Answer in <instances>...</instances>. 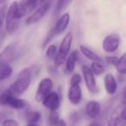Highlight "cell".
Here are the masks:
<instances>
[{"label": "cell", "instance_id": "obj_1", "mask_svg": "<svg viewBox=\"0 0 126 126\" xmlns=\"http://www.w3.org/2000/svg\"><path fill=\"white\" fill-rule=\"evenodd\" d=\"M32 70L30 68H24L17 75L16 79L10 86L8 91L15 97H19L26 92L31 83Z\"/></svg>", "mask_w": 126, "mask_h": 126}, {"label": "cell", "instance_id": "obj_2", "mask_svg": "<svg viewBox=\"0 0 126 126\" xmlns=\"http://www.w3.org/2000/svg\"><path fill=\"white\" fill-rule=\"evenodd\" d=\"M70 22V15L69 13H64L59 17V19L57 20V22L55 23V24L53 26V28L49 30V32L47 33V36H46L44 42L42 44V47H45L47 44H48V42H50V41L53 38H54L57 35H61V33L65 31L66 29L67 28Z\"/></svg>", "mask_w": 126, "mask_h": 126}, {"label": "cell", "instance_id": "obj_3", "mask_svg": "<svg viewBox=\"0 0 126 126\" xmlns=\"http://www.w3.org/2000/svg\"><path fill=\"white\" fill-rule=\"evenodd\" d=\"M73 42V35L71 32L67 33L64 36L63 40L61 41L60 44L59 49H58L57 54L54 59V65L56 67H60L65 62L67 56L69 55V51H70L71 46Z\"/></svg>", "mask_w": 126, "mask_h": 126}, {"label": "cell", "instance_id": "obj_4", "mask_svg": "<svg viewBox=\"0 0 126 126\" xmlns=\"http://www.w3.org/2000/svg\"><path fill=\"white\" fill-rule=\"evenodd\" d=\"M0 105L9 106L16 110H23L28 106V102L23 98L15 97L6 90L0 94Z\"/></svg>", "mask_w": 126, "mask_h": 126}, {"label": "cell", "instance_id": "obj_5", "mask_svg": "<svg viewBox=\"0 0 126 126\" xmlns=\"http://www.w3.org/2000/svg\"><path fill=\"white\" fill-rule=\"evenodd\" d=\"M51 4H52V3L48 2V1L42 2V4L31 13V15L29 16V17L25 21V23L27 25H32L34 23H38L41 19H42L46 16L47 11L50 9Z\"/></svg>", "mask_w": 126, "mask_h": 126}, {"label": "cell", "instance_id": "obj_6", "mask_svg": "<svg viewBox=\"0 0 126 126\" xmlns=\"http://www.w3.org/2000/svg\"><path fill=\"white\" fill-rule=\"evenodd\" d=\"M54 82L50 78H44L40 81L37 87L35 98L37 102H42L43 99L52 93Z\"/></svg>", "mask_w": 126, "mask_h": 126}, {"label": "cell", "instance_id": "obj_7", "mask_svg": "<svg viewBox=\"0 0 126 126\" xmlns=\"http://www.w3.org/2000/svg\"><path fill=\"white\" fill-rule=\"evenodd\" d=\"M19 20L16 18L15 13V2H12L10 5L5 16V28L9 34H13L18 28Z\"/></svg>", "mask_w": 126, "mask_h": 126}, {"label": "cell", "instance_id": "obj_8", "mask_svg": "<svg viewBox=\"0 0 126 126\" xmlns=\"http://www.w3.org/2000/svg\"><path fill=\"white\" fill-rule=\"evenodd\" d=\"M82 73L83 76H84V81L87 90L89 93L92 94H96L98 92V86H97L96 79H95V76L93 74L90 67L86 65L82 66Z\"/></svg>", "mask_w": 126, "mask_h": 126}, {"label": "cell", "instance_id": "obj_9", "mask_svg": "<svg viewBox=\"0 0 126 126\" xmlns=\"http://www.w3.org/2000/svg\"><path fill=\"white\" fill-rule=\"evenodd\" d=\"M120 44V37L117 34H110L106 35L102 42V47L106 53H113L118 48Z\"/></svg>", "mask_w": 126, "mask_h": 126}, {"label": "cell", "instance_id": "obj_10", "mask_svg": "<svg viewBox=\"0 0 126 126\" xmlns=\"http://www.w3.org/2000/svg\"><path fill=\"white\" fill-rule=\"evenodd\" d=\"M61 96L59 93L57 92H52L44 98L42 103L46 108L50 110H57L61 105Z\"/></svg>", "mask_w": 126, "mask_h": 126}, {"label": "cell", "instance_id": "obj_11", "mask_svg": "<svg viewBox=\"0 0 126 126\" xmlns=\"http://www.w3.org/2000/svg\"><path fill=\"white\" fill-rule=\"evenodd\" d=\"M16 53V45L15 43H11L8 45L2 52L0 53V65L1 64H9V61H11L15 57V54Z\"/></svg>", "mask_w": 126, "mask_h": 126}, {"label": "cell", "instance_id": "obj_12", "mask_svg": "<svg viewBox=\"0 0 126 126\" xmlns=\"http://www.w3.org/2000/svg\"><path fill=\"white\" fill-rule=\"evenodd\" d=\"M67 98L74 105H79L82 100V90L79 85L70 86L67 92Z\"/></svg>", "mask_w": 126, "mask_h": 126}, {"label": "cell", "instance_id": "obj_13", "mask_svg": "<svg viewBox=\"0 0 126 126\" xmlns=\"http://www.w3.org/2000/svg\"><path fill=\"white\" fill-rule=\"evenodd\" d=\"M101 112V105L96 100H91L86 105V114L89 118L95 120Z\"/></svg>", "mask_w": 126, "mask_h": 126}, {"label": "cell", "instance_id": "obj_14", "mask_svg": "<svg viewBox=\"0 0 126 126\" xmlns=\"http://www.w3.org/2000/svg\"><path fill=\"white\" fill-rule=\"evenodd\" d=\"M105 89L109 95H114L117 90V82L115 76L112 74H107L105 76Z\"/></svg>", "mask_w": 126, "mask_h": 126}, {"label": "cell", "instance_id": "obj_15", "mask_svg": "<svg viewBox=\"0 0 126 126\" xmlns=\"http://www.w3.org/2000/svg\"><path fill=\"white\" fill-rule=\"evenodd\" d=\"M79 49H80L81 53L84 54V56H86L88 60L93 61V62H98V63H104V59L102 57H100L98 54L93 51L92 49H90L89 47H87L86 46L80 45L79 46Z\"/></svg>", "mask_w": 126, "mask_h": 126}, {"label": "cell", "instance_id": "obj_16", "mask_svg": "<svg viewBox=\"0 0 126 126\" xmlns=\"http://www.w3.org/2000/svg\"><path fill=\"white\" fill-rule=\"evenodd\" d=\"M78 54H79L78 50L74 49L70 53V54L67 56V60H66V70L68 74H71L74 71L76 61L78 59Z\"/></svg>", "mask_w": 126, "mask_h": 126}, {"label": "cell", "instance_id": "obj_17", "mask_svg": "<svg viewBox=\"0 0 126 126\" xmlns=\"http://www.w3.org/2000/svg\"><path fill=\"white\" fill-rule=\"evenodd\" d=\"M126 122L121 117L119 111L114 112V114L108 119L106 126H125Z\"/></svg>", "mask_w": 126, "mask_h": 126}, {"label": "cell", "instance_id": "obj_18", "mask_svg": "<svg viewBox=\"0 0 126 126\" xmlns=\"http://www.w3.org/2000/svg\"><path fill=\"white\" fill-rule=\"evenodd\" d=\"M13 74V69L9 64L0 65V81L5 80L10 78Z\"/></svg>", "mask_w": 126, "mask_h": 126}, {"label": "cell", "instance_id": "obj_19", "mask_svg": "<svg viewBox=\"0 0 126 126\" xmlns=\"http://www.w3.org/2000/svg\"><path fill=\"white\" fill-rule=\"evenodd\" d=\"M116 70L122 75H126V52L118 59L117 65H116Z\"/></svg>", "mask_w": 126, "mask_h": 126}, {"label": "cell", "instance_id": "obj_20", "mask_svg": "<svg viewBox=\"0 0 126 126\" xmlns=\"http://www.w3.org/2000/svg\"><path fill=\"white\" fill-rule=\"evenodd\" d=\"M90 68H91L93 74L97 76H99L101 74H103L105 71V67L103 66V64L98 62H92Z\"/></svg>", "mask_w": 126, "mask_h": 126}, {"label": "cell", "instance_id": "obj_21", "mask_svg": "<svg viewBox=\"0 0 126 126\" xmlns=\"http://www.w3.org/2000/svg\"><path fill=\"white\" fill-rule=\"evenodd\" d=\"M70 4H71V1H65V0H63V1H58V2L56 3L55 9H54V16H59L61 13V11Z\"/></svg>", "mask_w": 126, "mask_h": 126}, {"label": "cell", "instance_id": "obj_22", "mask_svg": "<svg viewBox=\"0 0 126 126\" xmlns=\"http://www.w3.org/2000/svg\"><path fill=\"white\" fill-rule=\"evenodd\" d=\"M42 118V114L39 111H31L27 116V120L30 124H36Z\"/></svg>", "mask_w": 126, "mask_h": 126}, {"label": "cell", "instance_id": "obj_23", "mask_svg": "<svg viewBox=\"0 0 126 126\" xmlns=\"http://www.w3.org/2000/svg\"><path fill=\"white\" fill-rule=\"evenodd\" d=\"M57 46L54 45V44H51L47 47V50H46V57L49 60H54L55 59L56 54H57Z\"/></svg>", "mask_w": 126, "mask_h": 126}, {"label": "cell", "instance_id": "obj_24", "mask_svg": "<svg viewBox=\"0 0 126 126\" xmlns=\"http://www.w3.org/2000/svg\"><path fill=\"white\" fill-rule=\"evenodd\" d=\"M48 121L52 126H55L60 121V116L57 110H50Z\"/></svg>", "mask_w": 126, "mask_h": 126}, {"label": "cell", "instance_id": "obj_25", "mask_svg": "<svg viewBox=\"0 0 126 126\" xmlns=\"http://www.w3.org/2000/svg\"><path fill=\"white\" fill-rule=\"evenodd\" d=\"M82 80V78L79 74H74L70 79V86H77L79 85Z\"/></svg>", "mask_w": 126, "mask_h": 126}, {"label": "cell", "instance_id": "obj_26", "mask_svg": "<svg viewBox=\"0 0 126 126\" xmlns=\"http://www.w3.org/2000/svg\"><path fill=\"white\" fill-rule=\"evenodd\" d=\"M2 126H19V124H18L17 121H16L15 119L6 118V119H4V120H3Z\"/></svg>", "mask_w": 126, "mask_h": 126}, {"label": "cell", "instance_id": "obj_27", "mask_svg": "<svg viewBox=\"0 0 126 126\" xmlns=\"http://www.w3.org/2000/svg\"><path fill=\"white\" fill-rule=\"evenodd\" d=\"M118 57H117V56H106V57L105 58V61H106L107 63H108L109 65H111V66H114V67H116V65H117V61H118Z\"/></svg>", "mask_w": 126, "mask_h": 126}, {"label": "cell", "instance_id": "obj_28", "mask_svg": "<svg viewBox=\"0 0 126 126\" xmlns=\"http://www.w3.org/2000/svg\"><path fill=\"white\" fill-rule=\"evenodd\" d=\"M88 126H105V124H104L102 121L96 120V119H95V120L92 121Z\"/></svg>", "mask_w": 126, "mask_h": 126}, {"label": "cell", "instance_id": "obj_29", "mask_svg": "<svg viewBox=\"0 0 126 126\" xmlns=\"http://www.w3.org/2000/svg\"><path fill=\"white\" fill-rule=\"evenodd\" d=\"M119 113H120L121 117L126 122V106L124 107L123 109H121V110H119Z\"/></svg>", "mask_w": 126, "mask_h": 126}, {"label": "cell", "instance_id": "obj_30", "mask_svg": "<svg viewBox=\"0 0 126 126\" xmlns=\"http://www.w3.org/2000/svg\"><path fill=\"white\" fill-rule=\"evenodd\" d=\"M55 126H67V123L65 122V120L60 119V121L58 122V124H56Z\"/></svg>", "mask_w": 126, "mask_h": 126}, {"label": "cell", "instance_id": "obj_31", "mask_svg": "<svg viewBox=\"0 0 126 126\" xmlns=\"http://www.w3.org/2000/svg\"><path fill=\"white\" fill-rule=\"evenodd\" d=\"M123 99H126V86H124V91H123Z\"/></svg>", "mask_w": 126, "mask_h": 126}, {"label": "cell", "instance_id": "obj_32", "mask_svg": "<svg viewBox=\"0 0 126 126\" xmlns=\"http://www.w3.org/2000/svg\"><path fill=\"white\" fill-rule=\"evenodd\" d=\"M27 126H38L37 124H29Z\"/></svg>", "mask_w": 126, "mask_h": 126}, {"label": "cell", "instance_id": "obj_33", "mask_svg": "<svg viewBox=\"0 0 126 126\" xmlns=\"http://www.w3.org/2000/svg\"><path fill=\"white\" fill-rule=\"evenodd\" d=\"M123 104L126 106V99H123Z\"/></svg>", "mask_w": 126, "mask_h": 126}]
</instances>
